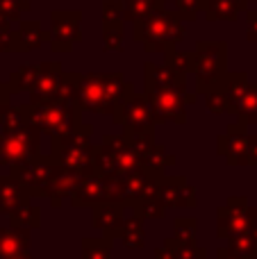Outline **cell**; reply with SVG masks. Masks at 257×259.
<instances>
[{
    "instance_id": "6da1fadb",
    "label": "cell",
    "mask_w": 257,
    "mask_h": 259,
    "mask_svg": "<svg viewBox=\"0 0 257 259\" xmlns=\"http://www.w3.org/2000/svg\"><path fill=\"white\" fill-rule=\"evenodd\" d=\"M132 94L135 87L123 73H87L82 75L77 100L84 112L112 114L114 107Z\"/></svg>"
},
{
    "instance_id": "7a4b0ae2",
    "label": "cell",
    "mask_w": 257,
    "mask_h": 259,
    "mask_svg": "<svg viewBox=\"0 0 257 259\" xmlns=\"http://www.w3.org/2000/svg\"><path fill=\"white\" fill-rule=\"evenodd\" d=\"M132 39L144 44L146 53H166L185 39V21L178 12L166 7L132 23Z\"/></svg>"
},
{
    "instance_id": "3957f363",
    "label": "cell",
    "mask_w": 257,
    "mask_h": 259,
    "mask_svg": "<svg viewBox=\"0 0 257 259\" xmlns=\"http://www.w3.org/2000/svg\"><path fill=\"white\" fill-rule=\"evenodd\" d=\"M27 125L36 127L41 134L50 137H68L82 125V105L75 103H25L23 105Z\"/></svg>"
},
{
    "instance_id": "277c9868",
    "label": "cell",
    "mask_w": 257,
    "mask_h": 259,
    "mask_svg": "<svg viewBox=\"0 0 257 259\" xmlns=\"http://www.w3.org/2000/svg\"><path fill=\"white\" fill-rule=\"evenodd\" d=\"M91 132L94 127L89 123H82L68 137H50V155L57 161L59 170H68L80 178L91 175V155H94Z\"/></svg>"
},
{
    "instance_id": "5b68a950",
    "label": "cell",
    "mask_w": 257,
    "mask_h": 259,
    "mask_svg": "<svg viewBox=\"0 0 257 259\" xmlns=\"http://www.w3.org/2000/svg\"><path fill=\"white\" fill-rule=\"evenodd\" d=\"M144 96L148 98L150 107H153L157 123H176V125H185L187 123V105H194L196 96L187 94L185 87H173V84H153V82H144Z\"/></svg>"
},
{
    "instance_id": "8992f818",
    "label": "cell",
    "mask_w": 257,
    "mask_h": 259,
    "mask_svg": "<svg viewBox=\"0 0 257 259\" xmlns=\"http://www.w3.org/2000/svg\"><path fill=\"white\" fill-rule=\"evenodd\" d=\"M248 87V75L246 73H223L217 82L205 87L203 94L212 114H237L239 112L244 91Z\"/></svg>"
},
{
    "instance_id": "52a82bcc",
    "label": "cell",
    "mask_w": 257,
    "mask_h": 259,
    "mask_svg": "<svg viewBox=\"0 0 257 259\" xmlns=\"http://www.w3.org/2000/svg\"><path fill=\"white\" fill-rule=\"evenodd\" d=\"M228 71V44L226 41H198L194 48V75L198 94L217 82Z\"/></svg>"
},
{
    "instance_id": "ba28073f",
    "label": "cell",
    "mask_w": 257,
    "mask_h": 259,
    "mask_svg": "<svg viewBox=\"0 0 257 259\" xmlns=\"http://www.w3.org/2000/svg\"><path fill=\"white\" fill-rule=\"evenodd\" d=\"M41 132L32 125H25L12 132H0V164L16 166L32 157L41 155Z\"/></svg>"
},
{
    "instance_id": "9c48e42d",
    "label": "cell",
    "mask_w": 257,
    "mask_h": 259,
    "mask_svg": "<svg viewBox=\"0 0 257 259\" xmlns=\"http://www.w3.org/2000/svg\"><path fill=\"white\" fill-rule=\"evenodd\" d=\"M257 221V207L248 205L246 196H230L226 205L217 209V234L219 239H230L244 234Z\"/></svg>"
},
{
    "instance_id": "30bf717a",
    "label": "cell",
    "mask_w": 257,
    "mask_h": 259,
    "mask_svg": "<svg viewBox=\"0 0 257 259\" xmlns=\"http://www.w3.org/2000/svg\"><path fill=\"white\" fill-rule=\"evenodd\" d=\"M57 161L53 159V155H36L32 159L23 161V164L9 166V175L21 184H25L30 189L32 198H46L48 184L57 175Z\"/></svg>"
},
{
    "instance_id": "8fae6325",
    "label": "cell",
    "mask_w": 257,
    "mask_h": 259,
    "mask_svg": "<svg viewBox=\"0 0 257 259\" xmlns=\"http://www.w3.org/2000/svg\"><path fill=\"white\" fill-rule=\"evenodd\" d=\"M112 121L123 132H135V130H155L157 116H155L153 107H150L148 98L144 94H132L130 98L121 100L112 112Z\"/></svg>"
},
{
    "instance_id": "7c38bea8",
    "label": "cell",
    "mask_w": 257,
    "mask_h": 259,
    "mask_svg": "<svg viewBox=\"0 0 257 259\" xmlns=\"http://www.w3.org/2000/svg\"><path fill=\"white\" fill-rule=\"evenodd\" d=\"M50 48L53 53H71L73 46L82 41V12L80 9H55L50 14Z\"/></svg>"
},
{
    "instance_id": "4fadbf2b",
    "label": "cell",
    "mask_w": 257,
    "mask_h": 259,
    "mask_svg": "<svg viewBox=\"0 0 257 259\" xmlns=\"http://www.w3.org/2000/svg\"><path fill=\"white\" fill-rule=\"evenodd\" d=\"M217 152L230 166H248V127L239 121L230 123L226 132L217 137Z\"/></svg>"
},
{
    "instance_id": "5bb4252c",
    "label": "cell",
    "mask_w": 257,
    "mask_h": 259,
    "mask_svg": "<svg viewBox=\"0 0 257 259\" xmlns=\"http://www.w3.org/2000/svg\"><path fill=\"white\" fill-rule=\"evenodd\" d=\"M125 221V205L118 200H100L91 207V223L103 232L105 239H118Z\"/></svg>"
},
{
    "instance_id": "9a60e30c",
    "label": "cell",
    "mask_w": 257,
    "mask_h": 259,
    "mask_svg": "<svg viewBox=\"0 0 257 259\" xmlns=\"http://www.w3.org/2000/svg\"><path fill=\"white\" fill-rule=\"evenodd\" d=\"M159 200L166 207H180V209H194L198 205L196 198V187H191L187 182L185 175H164V184H162V193Z\"/></svg>"
},
{
    "instance_id": "2e32d148",
    "label": "cell",
    "mask_w": 257,
    "mask_h": 259,
    "mask_svg": "<svg viewBox=\"0 0 257 259\" xmlns=\"http://www.w3.org/2000/svg\"><path fill=\"white\" fill-rule=\"evenodd\" d=\"M123 0H105L103 5V39L105 50L112 53H121L123 50Z\"/></svg>"
},
{
    "instance_id": "e0dca14e",
    "label": "cell",
    "mask_w": 257,
    "mask_h": 259,
    "mask_svg": "<svg viewBox=\"0 0 257 259\" xmlns=\"http://www.w3.org/2000/svg\"><path fill=\"white\" fill-rule=\"evenodd\" d=\"M62 62H41L30 94V103H53L57 96V87L62 80Z\"/></svg>"
},
{
    "instance_id": "ac0fdd59",
    "label": "cell",
    "mask_w": 257,
    "mask_h": 259,
    "mask_svg": "<svg viewBox=\"0 0 257 259\" xmlns=\"http://www.w3.org/2000/svg\"><path fill=\"white\" fill-rule=\"evenodd\" d=\"M32 193L25 184L14 180L12 175H0V214L9 216L16 209L30 205Z\"/></svg>"
},
{
    "instance_id": "d6986e66",
    "label": "cell",
    "mask_w": 257,
    "mask_h": 259,
    "mask_svg": "<svg viewBox=\"0 0 257 259\" xmlns=\"http://www.w3.org/2000/svg\"><path fill=\"white\" fill-rule=\"evenodd\" d=\"M44 41H50V32H46L36 21H23L16 30H12V53H32L41 48Z\"/></svg>"
},
{
    "instance_id": "ffe728a7",
    "label": "cell",
    "mask_w": 257,
    "mask_h": 259,
    "mask_svg": "<svg viewBox=\"0 0 257 259\" xmlns=\"http://www.w3.org/2000/svg\"><path fill=\"white\" fill-rule=\"evenodd\" d=\"M68 200H71L73 207H77V209H84V207H94L96 202L105 200V184L100 178H96V175H84V178L77 182V187L73 189V193L68 196Z\"/></svg>"
},
{
    "instance_id": "44dd1931",
    "label": "cell",
    "mask_w": 257,
    "mask_h": 259,
    "mask_svg": "<svg viewBox=\"0 0 257 259\" xmlns=\"http://www.w3.org/2000/svg\"><path fill=\"white\" fill-rule=\"evenodd\" d=\"M30 252V230L21 228H0V259L16 257Z\"/></svg>"
},
{
    "instance_id": "7402d4cb",
    "label": "cell",
    "mask_w": 257,
    "mask_h": 259,
    "mask_svg": "<svg viewBox=\"0 0 257 259\" xmlns=\"http://www.w3.org/2000/svg\"><path fill=\"white\" fill-rule=\"evenodd\" d=\"M248 9V0H205L203 14L207 21H237L239 12Z\"/></svg>"
},
{
    "instance_id": "603a6c76",
    "label": "cell",
    "mask_w": 257,
    "mask_h": 259,
    "mask_svg": "<svg viewBox=\"0 0 257 259\" xmlns=\"http://www.w3.org/2000/svg\"><path fill=\"white\" fill-rule=\"evenodd\" d=\"M80 180L82 178H80V175H75V173H68V170H57V175L50 180L48 191H46V198L50 200V205H53V207H62V202L71 196L73 189L77 187V182H80Z\"/></svg>"
},
{
    "instance_id": "cb8c5ba5",
    "label": "cell",
    "mask_w": 257,
    "mask_h": 259,
    "mask_svg": "<svg viewBox=\"0 0 257 259\" xmlns=\"http://www.w3.org/2000/svg\"><path fill=\"white\" fill-rule=\"evenodd\" d=\"M176 164V155H168L166 148L155 143L148 152L141 155V170L146 175H166V166Z\"/></svg>"
},
{
    "instance_id": "d4e9b609",
    "label": "cell",
    "mask_w": 257,
    "mask_h": 259,
    "mask_svg": "<svg viewBox=\"0 0 257 259\" xmlns=\"http://www.w3.org/2000/svg\"><path fill=\"white\" fill-rule=\"evenodd\" d=\"M118 239H123V246L130 248V250H141L146 246V230H144V221L130 216V219L123 221V228Z\"/></svg>"
},
{
    "instance_id": "484cf974",
    "label": "cell",
    "mask_w": 257,
    "mask_h": 259,
    "mask_svg": "<svg viewBox=\"0 0 257 259\" xmlns=\"http://www.w3.org/2000/svg\"><path fill=\"white\" fill-rule=\"evenodd\" d=\"M164 7L166 5L159 3V0H123V18L130 23H137Z\"/></svg>"
},
{
    "instance_id": "4316f807",
    "label": "cell",
    "mask_w": 257,
    "mask_h": 259,
    "mask_svg": "<svg viewBox=\"0 0 257 259\" xmlns=\"http://www.w3.org/2000/svg\"><path fill=\"white\" fill-rule=\"evenodd\" d=\"M36 75H39V64H23L18 71H14L7 80V87H9V91H12V96L21 94V91H30Z\"/></svg>"
},
{
    "instance_id": "83f0119b",
    "label": "cell",
    "mask_w": 257,
    "mask_h": 259,
    "mask_svg": "<svg viewBox=\"0 0 257 259\" xmlns=\"http://www.w3.org/2000/svg\"><path fill=\"white\" fill-rule=\"evenodd\" d=\"M132 209V216L141 221H153V219H162L166 214V207L162 205L159 198H137L127 205Z\"/></svg>"
},
{
    "instance_id": "f1b7e54d",
    "label": "cell",
    "mask_w": 257,
    "mask_h": 259,
    "mask_svg": "<svg viewBox=\"0 0 257 259\" xmlns=\"http://www.w3.org/2000/svg\"><path fill=\"white\" fill-rule=\"evenodd\" d=\"M91 175L96 178H109V175H116V166H114V157L109 152V148L94 146V155H91Z\"/></svg>"
},
{
    "instance_id": "f546056e",
    "label": "cell",
    "mask_w": 257,
    "mask_h": 259,
    "mask_svg": "<svg viewBox=\"0 0 257 259\" xmlns=\"http://www.w3.org/2000/svg\"><path fill=\"white\" fill-rule=\"evenodd\" d=\"M237 116H239L241 125H257V82H248Z\"/></svg>"
},
{
    "instance_id": "4dcf8cb0",
    "label": "cell",
    "mask_w": 257,
    "mask_h": 259,
    "mask_svg": "<svg viewBox=\"0 0 257 259\" xmlns=\"http://www.w3.org/2000/svg\"><path fill=\"white\" fill-rule=\"evenodd\" d=\"M9 219V225L12 228H21V230H36V228H41V209L36 205H25V207H21V209H16L14 214H9L7 216Z\"/></svg>"
},
{
    "instance_id": "1f68e13d",
    "label": "cell",
    "mask_w": 257,
    "mask_h": 259,
    "mask_svg": "<svg viewBox=\"0 0 257 259\" xmlns=\"http://www.w3.org/2000/svg\"><path fill=\"white\" fill-rule=\"evenodd\" d=\"M164 66L171 68L173 73H180V75H189L194 73V50H180L171 48L164 53Z\"/></svg>"
},
{
    "instance_id": "d6a6232c",
    "label": "cell",
    "mask_w": 257,
    "mask_h": 259,
    "mask_svg": "<svg viewBox=\"0 0 257 259\" xmlns=\"http://www.w3.org/2000/svg\"><path fill=\"white\" fill-rule=\"evenodd\" d=\"M114 241L105 237H87L82 239V259H112Z\"/></svg>"
},
{
    "instance_id": "836d02e7",
    "label": "cell",
    "mask_w": 257,
    "mask_h": 259,
    "mask_svg": "<svg viewBox=\"0 0 257 259\" xmlns=\"http://www.w3.org/2000/svg\"><path fill=\"white\" fill-rule=\"evenodd\" d=\"M80 82H82V73H62L55 103H75L77 91H80Z\"/></svg>"
},
{
    "instance_id": "e575fe53",
    "label": "cell",
    "mask_w": 257,
    "mask_h": 259,
    "mask_svg": "<svg viewBox=\"0 0 257 259\" xmlns=\"http://www.w3.org/2000/svg\"><path fill=\"white\" fill-rule=\"evenodd\" d=\"M228 248L244 259H257V239L253 237L250 230L244 234H237V237H230L228 239Z\"/></svg>"
},
{
    "instance_id": "d590c367",
    "label": "cell",
    "mask_w": 257,
    "mask_h": 259,
    "mask_svg": "<svg viewBox=\"0 0 257 259\" xmlns=\"http://www.w3.org/2000/svg\"><path fill=\"white\" fill-rule=\"evenodd\" d=\"M196 230H198L196 219H191V216H180V219H176V223H173V239L185 243V246H196Z\"/></svg>"
},
{
    "instance_id": "8d00e7d4",
    "label": "cell",
    "mask_w": 257,
    "mask_h": 259,
    "mask_svg": "<svg viewBox=\"0 0 257 259\" xmlns=\"http://www.w3.org/2000/svg\"><path fill=\"white\" fill-rule=\"evenodd\" d=\"M164 246L171 250V257L173 259H207V252L205 248H198V246H185V243L176 241V239H166Z\"/></svg>"
},
{
    "instance_id": "74e56055",
    "label": "cell",
    "mask_w": 257,
    "mask_h": 259,
    "mask_svg": "<svg viewBox=\"0 0 257 259\" xmlns=\"http://www.w3.org/2000/svg\"><path fill=\"white\" fill-rule=\"evenodd\" d=\"M127 139V143H130V148H135L139 155H144V152H148L150 148L155 146V130H135V132H123Z\"/></svg>"
},
{
    "instance_id": "f35d334b",
    "label": "cell",
    "mask_w": 257,
    "mask_h": 259,
    "mask_svg": "<svg viewBox=\"0 0 257 259\" xmlns=\"http://www.w3.org/2000/svg\"><path fill=\"white\" fill-rule=\"evenodd\" d=\"M25 125H27V118H25V112H23V105H16V107H12V105H9L7 112H5L3 123H0L3 132L21 130V127H25Z\"/></svg>"
},
{
    "instance_id": "ab89813d",
    "label": "cell",
    "mask_w": 257,
    "mask_h": 259,
    "mask_svg": "<svg viewBox=\"0 0 257 259\" xmlns=\"http://www.w3.org/2000/svg\"><path fill=\"white\" fill-rule=\"evenodd\" d=\"M27 9H30V3H27V0H0V16L9 23L18 21L21 14L27 12Z\"/></svg>"
},
{
    "instance_id": "60d3db41",
    "label": "cell",
    "mask_w": 257,
    "mask_h": 259,
    "mask_svg": "<svg viewBox=\"0 0 257 259\" xmlns=\"http://www.w3.org/2000/svg\"><path fill=\"white\" fill-rule=\"evenodd\" d=\"M176 3V12L182 16V21H196L203 14L205 0H171Z\"/></svg>"
},
{
    "instance_id": "b9f144b4",
    "label": "cell",
    "mask_w": 257,
    "mask_h": 259,
    "mask_svg": "<svg viewBox=\"0 0 257 259\" xmlns=\"http://www.w3.org/2000/svg\"><path fill=\"white\" fill-rule=\"evenodd\" d=\"M0 53H12V23L0 16Z\"/></svg>"
},
{
    "instance_id": "7bdbcfd3",
    "label": "cell",
    "mask_w": 257,
    "mask_h": 259,
    "mask_svg": "<svg viewBox=\"0 0 257 259\" xmlns=\"http://www.w3.org/2000/svg\"><path fill=\"white\" fill-rule=\"evenodd\" d=\"M246 36L248 41H257V7L246 9Z\"/></svg>"
},
{
    "instance_id": "ee69618b",
    "label": "cell",
    "mask_w": 257,
    "mask_h": 259,
    "mask_svg": "<svg viewBox=\"0 0 257 259\" xmlns=\"http://www.w3.org/2000/svg\"><path fill=\"white\" fill-rule=\"evenodd\" d=\"M257 164V134H248V166Z\"/></svg>"
},
{
    "instance_id": "f6af8a7d",
    "label": "cell",
    "mask_w": 257,
    "mask_h": 259,
    "mask_svg": "<svg viewBox=\"0 0 257 259\" xmlns=\"http://www.w3.org/2000/svg\"><path fill=\"white\" fill-rule=\"evenodd\" d=\"M9 98H12V91H9L7 82L0 80V107H9Z\"/></svg>"
},
{
    "instance_id": "bcb514c9",
    "label": "cell",
    "mask_w": 257,
    "mask_h": 259,
    "mask_svg": "<svg viewBox=\"0 0 257 259\" xmlns=\"http://www.w3.org/2000/svg\"><path fill=\"white\" fill-rule=\"evenodd\" d=\"M217 259H244V257L235 255V252L226 246V248H219V250H217Z\"/></svg>"
},
{
    "instance_id": "7dc6e473",
    "label": "cell",
    "mask_w": 257,
    "mask_h": 259,
    "mask_svg": "<svg viewBox=\"0 0 257 259\" xmlns=\"http://www.w3.org/2000/svg\"><path fill=\"white\" fill-rule=\"evenodd\" d=\"M155 259H173V257H171V250H168L166 246L155 248Z\"/></svg>"
},
{
    "instance_id": "c3c4849f",
    "label": "cell",
    "mask_w": 257,
    "mask_h": 259,
    "mask_svg": "<svg viewBox=\"0 0 257 259\" xmlns=\"http://www.w3.org/2000/svg\"><path fill=\"white\" fill-rule=\"evenodd\" d=\"M7 259H34L30 252H23V255H16V257H7Z\"/></svg>"
},
{
    "instance_id": "681fc988",
    "label": "cell",
    "mask_w": 257,
    "mask_h": 259,
    "mask_svg": "<svg viewBox=\"0 0 257 259\" xmlns=\"http://www.w3.org/2000/svg\"><path fill=\"white\" fill-rule=\"evenodd\" d=\"M159 3H164V5H166V3H171V0H159Z\"/></svg>"
},
{
    "instance_id": "f907efd6",
    "label": "cell",
    "mask_w": 257,
    "mask_h": 259,
    "mask_svg": "<svg viewBox=\"0 0 257 259\" xmlns=\"http://www.w3.org/2000/svg\"><path fill=\"white\" fill-rule=\"evenodd\" d=\"M248 3H257V0H248Z\"/></svg>"
}]
</instances>
